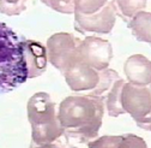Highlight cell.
Instances as JSON below:
<instances>
[{
	"instance_id": "obj_1",
	"label": "cell",
	"mask_w": 151,
	"mask_h": 148,
	"mask_svg": "<svg viewBox=\"0 0 151 148\" xmlns=\"http://www.w3.org/2000/svg\"><path fill=\"white\" fill-rule=\"evenodd\" d=\"M29 75L24 48L18 35L0 22V95L23 84Z\"/></svg>"
}]
</instances>
